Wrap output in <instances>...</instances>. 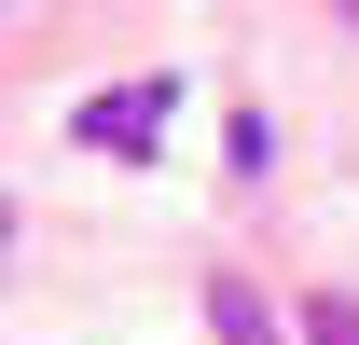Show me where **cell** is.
<instances>
[{
    "label": "cell",
    "instance_id": "obj_2",
    "mask_svg": "<svg viewBox=\"0 0 359 345\" xmlns=\"http://www.w3.org/2000/svg\"><path fill=\"white\" fill-rule=\"evenodd\" d=\"M304 345H359V304H346V290H318V304H304Z\"/></svg>",
    "mask_w": 359,
    "mask_h": 345
},
{
    "label": "cell",
    "instance_id": "obj_1",
    "mask_svg": "<svg viewBox=\"0 0 359 345\" xmlns=\"http://www.w3.org/2000/svg\"><path fill=\"white\" fill-rule=\"evenodd\" d=\"M166 111H180V83H111L69 111V138L83 152H166Z\"/></svg>",
    "mask_w": 359,
    "mask_h": 345
}]
</instances>
